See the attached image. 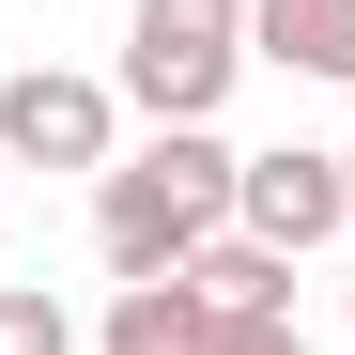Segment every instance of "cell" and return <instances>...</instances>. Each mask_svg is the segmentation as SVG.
I'll return each mask as SVG.
<instances>
[{
    "mask_svg": "<svg viewBox=\"0 0 355 355\" xmlns=\"http://www.w3.org/2000/svg\"><path fill=\"white\" fill-rule=\"evenodd\" d=\"M232 155L216 124H155L139 155H108L93 170V248H108V278H186L216 232H232Z\"/></svg>",
    "mask_w": 355,
    "mask_h": 355,
    "instance_id": "cell-1",
    "label": "cell"
},
{
    "mask_svg": "<svg viewBox=\"0 0 355 355\" xmlns=\"http://www.w3.org/2000/svg\"><path fill=\"white\" fill-rule=\"evenodd\" d=\"M232 78H248V0H139V16H124V108L216 124Z\"/></svg>",
    "mask_w": 355,
    "mask_h": 355,
    "instance_id": "cell-2",
    "label": "cell"
},
{
    "mask_svg": "<svg viewBox=\"0 0 355 355\" xmlns=\"http://www.w3.org/2000/svg\"><path fill=\"white\" fill-rule=\"evenodd\" d=\"M0 155H16V170H108V155H124V93L78 78V62L0 78Z\"/></svg>",
    "mask_w": 355,
    "mask_h": 355,
    "instance_id": "cell-3",
    "label": "cell"
},
{
    "mask_svg": "<svg viewBox=\"0 0 355 355\" xmlns=\"http://www.w3.org/2000/svg\"><path fill=\"white\" fill-rule=\"evenodd\" d=\"M232 232H263V248L278 263H309V248H340V232H355V186H340V155H248V170H232Z\"/></svg>",
    "mask_w": 355,
    "mask_h": 355,
    "instance_id": "cell-4",
    "label": "cell"
},
{
    "mask_svg": "<svg viewBox=\"0 0 355 355\" xmlns=\"http://www.w3.org/2000/svg\"><path fill=\"white\" fill-rule=\"evenodd\" d=\"M248 62H293V78L355 93V0H248Z\"/></svg>",
    "mask_w": 355,
    "mask_h": 355,
    "instance_id": "cell-5",
    "label": "cell"
},
{
    "mask_svg": "<svg viewBox=\"0 0 355 355\" xmlns=\"http://www.w3.org/2000/svg\"><path fill=\"white\" fill-rule=\"evenodd\" d=\"M186 293H201V324H278L293 309V263L263 248V232H216V248L186 263Z\"/></svg>",
    "mask_w": 355,
    "mask_h": 355,
    "instance_id": "cell-6",
    "label": "cell"
},
{
    "mask_svg": "<svg viewBox=\"0 0 355 355\" xmlns=\"http://www.w3.org/2000/svg\"><path fill=\"white\" fill-rule=\"evenodd\" d=\"M108 355H216V324H201L186 278H124L108 293Z\"/></svg>",
    "mask_w": 355,
    "mask_h": 355,
    "instance_id": "cell-7",
    "label": "cell"
},
{
    "mask_svg": "<svg viewBox=\"0 0 355 355\" xmlns=\"http://www.w3.org/2000/svg\"><path fill=\"white\" fill-rule=\"evenodd\" d=\"M0 355H78V309L31 293V278H0Z\"/></svg>",
    "mask_w": 355,
    "mask_h": 355,
    "instance_id": "cell-8",
    "label": "cell"
},
{
    "mask_svg": "<svg viewBox=\"0 0 355 355\" xmlns=\"http://www.w3.org/2000/svg\"><path fill=\"white\" fill-rule=\"evenodd\" d=\"M216 355H309V340H293V309H278V324H216Z\"/></svg>",
    "mask_w": 355,
    "mask_h": 355,
    "instance_id": "cell-9",
    "label": "cell"
},
{
    "mask_svg": "<svg viewBox=\"0 0 355 355\" xmlns=\"http://www.w3.org/2000/svg\"><path fill=\"white\" fill-rule=\"evenodd\" d=\"M0 201H16V155H0Z\"/></svg>",
    "mask_w": 355,
    "mask_h": 355,
    "instance_id": "cell-10",
    "label": "cell"
},
{
    "mask_svg": "<svg viewBox=\"0 0 355 355\" xmlns=\"http://www.w3.org/2000/svg\"><path fill=\"white\" fill-rule=\"evenodd\" d=\"M340 186H355V139H340Z\"/></svg>",
    "mask_w": 355,
    "mask_h": 355,
    "instance_id": "cell-11",
    "label": "cell"
},
{
    "mask_svg": "<svg viewBox=\"0 0 355 355\" xmlns=\"http://www.w3.org/2000/svg\"><path fill=\"white\" fill-rule=\"evenodd\" d=\"M340 309H355V278H340Z\"/></svg>",
    "mask_w": 355,
    "mask_h": 355,
    "instance_id": "cell-12",
    "label": "cell"
}]
</instances>
